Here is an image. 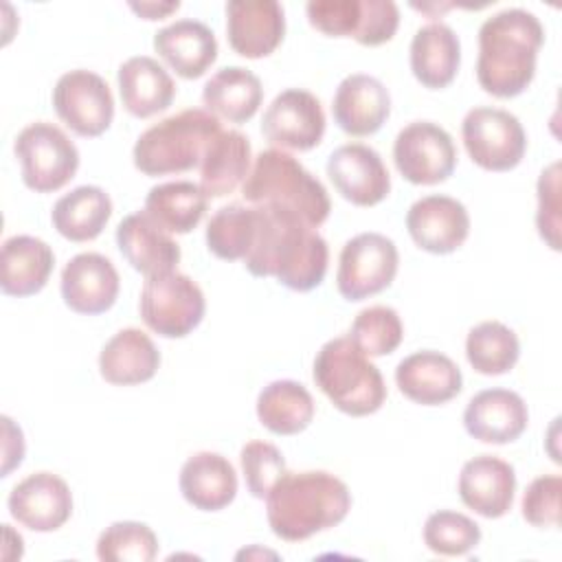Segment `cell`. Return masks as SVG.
Segmentation results:
<instances>
[{"mask_svg":"<svg viewBox=\"0 0 562 562\" xmlns=\"http://www.w3.org/2000/svg\"><path fill=\"white\" fill-rule=\"evenodd\" d=\"M259 209L257 237L244 266L255 277H274L294 292L318 288L327 272L329 248L314 226L296 213L255 204Z\"/></svg>","mask_w":562,"mask_h":562,"instance_id":"6da1fadb","label":"cell"},{"mask_svg":"<svg viewBox=\"0 0 562 562\" xmlns=\"http://www.w3.org/2000/svg\"><path fill=\"white\" fill-rule=\"evenodd\" d=\"M542 42L544 29L531 11L512 7L490 15L479 29V86L498 99L525 92Z\"/></svg>","mask_w":562,"mask_h":562,"instance_id":"7a4b0ae2","label":"cell"},{"mask_svg":"<svg viewBox=\"0 0 562 562\" xmlns=\"http://www.w3.org/2000/svg\"><path fill=\"white\" fill-rule=\"evenodd\" d=\"M349 509V487L325 470L285 472L266 496L268 525L288 542H301L336 527Z\"/></svg>","mask_w":562,"mask_h":562,"instance_id":"3957f363","label":"cell"},{"mask_svg":"<svg viewBox=\"0 0 562 562\" xmlns=\"http://www.w3.org/2000/svg\"><path fill=\"white\" fill-rule=\"evenodd\" d=\"M241 195L248 204L288 209L314 228L321 226L331 211L323 182L283 149L257 154L241 184Z\"/></svg>","mask_w":562,"mask_h":562,"instance_id":"277c9868","label":"cell"},{"mask_svg":"<svg viewBox=\"0 0 562 562\" xmlns=\"http://www.w3.org/2000/svg\"><path fill=\"white\" fill-rule=\"evenodd\" d=\"M222 132L215 114L189 108L145 130L132 151L134 165L145 176L182 173L200 167L209 143Z\"/></svg>","mask_w":562,"mask_h":562,"instance_id":"5b68a950","label":"cell"},{"mask_svg":"<svg viewBox=\"0 0 562 562\" xmlns=\"http://www.w3.org/2000/svg\"><path fill=\"white\" fill-rule=\"evenodd\" d=\"M314 382L331 404L353 417L375 413L386 400L380 369L349 336L327 340L314 358Z\"/></svg>","mask_w":562,"mask_h":562,"instance_id":"8992f818","label":"cell"},{"mask_svg":"<svg viewBox=\"0 0 562 562\" xmlns=\"http://www.w3.org/2000/svg\"><path fill=\"white\" fill-rule=\"evenodd\" d=\"M138 310L145 325L158 336L182 338L202 323L206 301L191 277L169 270L145 279Z\"/></svg>","mask_w":562,"mask_h":562,"instance_id":"52a82bcc","label":"cell"},{"mask_svg":"<svg viewBox=\"0 0 562 562\" xmlns=\"http://www.w3.org/2000/svg\"><path fill=\"white\" fill-rule=\"evenodd\" d=\"M22 167V180L37 193L57 191L79 169V151L64 130L48 121L26 125L13 145Z\"/></svg>","mask_w":562,"mask_h":562,"instance_id":"ba28073f","label":"cell"},{"mask_svg":"<svg viewBox=\"0 0 562 562\" xmlns=\"http://www.w3.org/2000/svg\"><path fill=\"white\" fill-rule=\"evenodd\" d=\"M470 158L487 171L514 169L527 149V134L518 116L501 108H472L461 123Z\"/></svg>","mask_w":562,"mask_h":562,"instance_id":"9c48e42d","label":"cell"},{"mask_svg":"<svg viewBox=\"0 0 562 562\" xmlns=\"http://www.w3.org/2000/svg\"><path fill=\"white\" fill-rule=\"evenodd\" d=\"M397 246L382 233L351 237L338 257L336 285L342 299L362 301L391 285L397 274Z\"/></svg>","mask_w":562,"mask_h":562,"instance_id":"30bf717a","label":"cell"},{"mask_svg":"<svg viewBox=\"0 0 562 562\" xmlns=\"http://www.w3.org/2000/svg\"><path fill=\"white\" fill-rule=\"evenodd\" d=\"M397 171L413 184H437L452 176L457 147L452 136L437 123L413 121L402 127L393 143Z\"/></svg>","mask_w":562,"mask_h":562,"instance_id":"8fae6325","label":"cell"},{"mask_svg":"<svg viewBox=\"0 0 562 562\" xmlns=\"http://www.w3.org/2000/svg\"><path fill=\"white\" fill-rule=\"evenodd\" d=\"M57 116L79 136H101L114 119V99L108 81L86 68L64 72L53 88Z\"/></svg>","mask_w":562,"mask_h":562,"instance_id":"7c38bea8","label":"cell"},{"mask_svg":"<svg viewBox=\"0 0 562 562\" xmlns=\"http://www.w3.org/2000/svg\"><path fill=\"white\" fill-rule=\"evenodd\" d=\"M261 134L268 143L285 149L307 151L316 147L325 134V112L321 101L303 88L283 90L266 108Z\"/></svg>","mask_w":562,"mask_h":562,"instance_id":"4fadbf2b","label":"cell"},{"mask_svg":"<svg viewBox=\"0 0 562 562\" xmlns=\"http://www.w3.org/2000/svg\"><path fill=\"white\" fill-rule=\"evenodd\" d=\"M327 176L336 191L356 206H373L391 191V176L380 154L362 143L340 145L329 154Z\"/></svg>","mask_w":562,"mask_h":562,"instance_id":"5bb4252c","label":"cell"},{"mask_svg":"<svg viewBox=\"0 0 562 562\" xmlns=\"http://www.w3.org/2000/svg\"><path fill=\"white\" fill-rule=\"evenodd\" d=\"M9 514L31 531H55L72 514L70 487L53 472L29 474L11 490Z\"/></svg>","mask_w":562,"mask_h":562,"instance_id":"9a60e30c","label":"cell"},{"mask_svg":"<svg viewBox=\"0 0 562 562\" xmlns=\"http://www.w3.org/2000/svg\"><path fill=\"white\" fill-rule=\"evenodd\" d=\"M406 228L422 250L448 255L468 239L470 215L459 200L435 193L411 204Z\"/></svg>","mask_w":562,"mask_h":562,"instance_id":"2e32d148","label":"cell"},{"mask_svg":"<svg viewBox=\"0 0 562 562\" xmlns=\"http://www.w3.org/2000/svg\"><path fill=\"white\" fill-rule=\"evenodd\" d=\"M226 33L237 55L268 57L285 33L283 7L277 0H231L226 2Z\"/></svg>","mask_w":562,"mask_h":562,"instance_id":"e0dca14e","label":"cell"},{"mask_svg":"<svg viewBox=\"0 0 562 562\" xmlns=\"http://www.w3.org/2000/svg\"><path fill=\"white\" fill-rule=\"evenodd\" d=\"M119 272L99 252H79L61 270L64 303L77 314H103L119 296Z\"/></svg>","mask_w":562,"mask_h":562,"instance_id":"ac0fdd59","label":"cell"},{"mask_svg":"<svg viewBox=\"0 0 562 562\" xmlns=\"http://www.w3.org/2000/svg\"><path fill=\"white\" fill-rule=\"evenodd\" d=\"M334 121L349 136L375 134L391 114V94L386 86L364 72L347 75L331 101Z\"/></svg>","mask_w":562,"mask_h":562,"instance_id":"d6986e66","label":"cell"},{"mask_svg":"<svg viewBox=\"0 0 562 562\" xmlns=\"http://www.w3.org/2000/svg\"><path fill=\"white\" fill-rule=\"evenodd\" d=\"M457 490L463 505L479 516L501 518L512 509L516 472L494 454H479L463 463Z\"/></svg>","mask_w":562,"mask_h":562,"instance_id":"ffe728a7","label":"cell"},{"mask_svg":"<svg viewBox=\"0 0 562 562\" xmlns=\"http://www.w3.org/2000/svg\"><path fill=\"white\" fill-rule=\"evenodd\" d=\"M529 422L525 400L509 389H485L476 393L465 411L463 426L470 437L483 443L516 441Z\"/></svg>","mask_w":562,"mask_h":562,"instance_id":"44dd1931","label":"cell"},{"mask_svg":"<svg viewBox=\"0 0 562 562\" xmlns=\"http://www.w3.org/2000/svg\"><path fill=\"white\" fill-rule=\"evenodd\" d=\"M395 382L404 397L424 406H437L461 393V369L446 353L424 349L406 356L395 367Z\"/></svg>","mask_w":562,"mask_h":562,"instance_id":"7402d4cb","label":"cell"},{"mask_svg":"<svg viewBox=\"0 0 562 562\" xmlns=\"http://www.w3.org/2000/svg\"><path fill=\"white\" fill-rule=\"evenodd\" d=\"M116 246L127 263L145 277L176 270L180 246L145 211L125 215L116 226Z\"/></svg>","mask_w":562,"mask_h":562,"instance_id":"603a6c76","label":"cell"},{"mask_svg":"<svg viewBox=\"0 0 562 562\" xmlns=\"http://www.w3.org/2000/svg\"><path fill=\"white\" fill-rule=\"evenodd\" d=\"M156 53L184 79L202 77L217 59L215 33L200 20L182 18L154 33Z\"/></svg>","mask_w":562,"mask_h":562,"instance_id":"cb8c5ba5","label":"cell"},{"mask_svg":"<svg viewBox=\"0 0 562 562\" xmlns=\"http://www.w3.org/2000/svg\"><path fill=\"white\" fill-rule=\"evenodd\" d=\"M178 485L184 501L202 512H220L237 496L233 463L211 450L195 452L184 461Z\"/></svg>","mask_w":562,"mask_h":562,"instance_id":"d4e9b609","label":"cell"},{"mask_svg":"<svg viewBox=\"0 0 562 562\" xmlns=\"http://www.w3.org/2000/svg\"><path fill=\"white\" fill-rule=\"evenodd\" d=\"M119 92L132 116L147 119L167 110L176 97L171 75L147 55H134L119 66Z\"/></svg>","mask_w":562,"mask_h":562,"instance_id":"484cf974","label":"cell"},{"mask_svg":"<svg viewBox=\"0 0 562 562\" xmlns=\"http://www.w3.org/2000/svg\"><path fill=\"white\" fill-rule=\"evenodd\" d=\"M160 367V351L154 340L136 329L125 327L116 331L99 353L101 378L116 386H130L147 382Z\"/></svg>","mask_w":562,"mask_h":562,"instance_id":"4316f807","label":"cell"},{"mask_svg":"<svg viewBox=\"0 0 562 562\" xmlns=\"http://www.w3.org/2000/svg\"><path fill=\"white\" fill-rule=\"evenodd\" d=\"M55 266L50 246L33 235L4 239L0 255V288L9 296H31L40 292Z\"/></svg>","mask_w":562,"mask_h":562,"instance_id":"83f0119b","label":"cell"},{"mask_svg":"<svg viewBox=\"0 0 562 562\" xmlns=\"http://www.w3.org/2000/svg\"><path fill=\"white\" fill-rule=\"evenodd\" d=\"M459 64L461 44L448 24L430 22L417 29L411 40V70L422 86L446 88L457 77Z\"/></svg>","mask_w":562,"mask_h":562,"instance_id":"f1b7e54d","label":"cell"},{"mask_svg":"<svg viewBox=\"0 0 562 562\" xmlns=\"http://www.w3.org/2000/svg\"><path fill=\"white\" fill-rule=\"evenodd\" d=\"M263 101L259 77L244 66L220 68L202 90L206 112L231 123H246L252 119Z\"/></svg>","mask_w":562,"mask_h":562,"instance_id":"f546056e","label":"cell"},{"mask_svg":"<svg viewBox=\"0 0 562 562\" xmlns=\"http://www.w3.org/2000/svg\"><path fill=\"white\" fill-rule=\"evenodd\" d=\"M250 171V143L237 130H222L200 162V187L209 198H222L244 184Z\"/></svg>","mask_w":562,"mask_h":562,"instance_id":"4dcf8cb0","label":"cell"},{"mask_svg":"<svg viewBox=\"0 0 562 562\" xmlns=\"http://www.w3.org/2000/svg\"><path fill=\"white\" fill-rule=\"evenodd\" d=\"M110 215V195L101 187L81 184L55 202L50 220L61 237L70 241H90L101 235Z\"/></svg>","mask_w":562,"mask_h":562,"instance_id":"1f68e13d","label":"cell"},{"mask_svg":"<svg viewBox=\"0 0 562 562\" xmlns=\"http://www.w3.org/2000/svg\"><path fill=\"white\" fill-rule=\"evenodd\" d=\"M209 195L189 180L162 182L149 189L145 198V213L167 233H191L204 217Z\"/></svg>","mask_w":562,"mask_h":562,"instance_id":"d6a6232c","label":"cell"},{"mask_svg":"<svg viewBox=\"0 0 562 562\" xmlns=\"http://www.w3.org/2000/svg\"><path fill=\"white\" fill-rule=\"evenodd\" d=\"M312 393L296 380H274L257 397V417L274 435H296L314 419Z\"/></svg>","mask_w":562,"mask_h":562,"instance_id":"836d02e7","label":"cell"},{"mask_svg":"<svg viewBox=\"0 0 562 562\" xmlns=\"http://www.w3.org/2000/svg\"><path fill=\"white\" fill-rule=\"evenodd\" d=\"M257 226L259 209L255 204L222 206L206 224V246L215 257L224 261L244 259L255 244Z\"/></svg>","mask_w":562,"mask_h":562,"instance_id":"e575fe53","label":"cell"},{"mask_svg":"<svg viewBox=\"0 0 562 562\" xmlns=\"http://www.w3.org/2000/svg\"><path fill=\"white\" fill-rule=\"evenodd\" d=\"M520 356L518 336L501 321H483L468 331L465 358L483 375H501L514 369Z\"/></svg>","mask_w":562,"mask_h":562,"instance_id":"d590c367","label":"cell"},{"mask_svg":"<svg viewBox=\"0 0 562 562\" xmlns=\"http://www.w3.org/2000/svg\"><path fill=\"white\" fill-rule=\"evenodd\" d=\"M156 555L158 538L145 522H112L97 540V558L103 562H151Z\"/></svg>","mask_w":562,"mask_h":562,"instance_id":"8d00e7d4","label":"cell"},{"mask_svg":"<svg viewBox=\"0 0 562 562\" xmlns=\"http://www.w3.org/2000/svg\"><path fill=\"white\" fill-rule=\"evenodd\" d=\"M349 338L367 356H386L400 347L404 325L393 307L371 305L358 312L351 323Z\"/></svg>","mask_w":562,"mask_h":562,"instance_id":"74e56055","label":"cell"},{"mask_svg":"<svg viewBox=\"0 0 562 562\" xmlns=\"http://www.w3.org/2000/svg\"><path fill=\"white\" fill-rule=\"evenodd\" d=\"M424 542L437 555H465L481 542V529L465 514L439 509L426 518Z\"/></svg>","mask_w":562,"mask_h":562,"instance_id":"f35d334b","label":"cell"},{"mask_svg":"<svg viewBox=\"0 0 562 562\" xmlns=\"http://www.w3.org/2000/svg\"><path fill=\"white\" fill-rule=\"evenodd\" d=\"M239 463L248 492L255 498H266L274 483L285 474V459L277 446L268 441H248L239 452Z\"/></svg>","mask_w":562,"mask_h":562,"instance_id":"ab89813d","label":"cell"},{"mask_svg":"<svg viewBox=\"0 0 562 562\" xmlns=\"http://www.w3.org/2000/svg\"><path fill=\"white\" fill-rule=\"evenodd\" d=\"M560 494L562 479L558 474H542L529 483L522 494V518L540 529H553L560 525Z\"/></svg>","mask_w":562,"mask_h":562,"instance_id":"60d3db41","label":"cell"},{"mask_svg":"<svg viewBox=\"0 0 562 562\" xmlns=\"http://www.w3.org/2000/svg\"><path fill=\"white\" fill-rule=\"evenodd\" d=\"M307 20L314 29L331 37H353L360 24V0H310Z\"/></svg>","mask_w":562,"mask_h":562,"instance_id":"b9f144b4","label":"cell"},{"mask_svg":"<svg viewBox=\"0 0 562 562\" xmlns=\"http://www.w3.org/2000/svg\"><path fill=\"white\" fill-rule=\"evenodd\" d=\"M536 226L540 237L560 250V162H551L538 178Z\"/></svg>","mask_w":562,"mask_h":562,"instance_id":"7bdbcfd3","label":"cell"},{"mask_svg":"<svg viewBox=\"0 0 562 562\" xmlns=\"http://www.w3.org/2000/svg\"><path fill=\"white\" fill-rule=\"evenodd\" d=\"M360 24L353 40L362 46H380L389 42L400 24V11L393 0H360Z\"/></svg>","mask_w":562,"mask_h":562,"instance_id":"ee69618b","label":"cell"},{"mask_svg":"<svg viewBox=\"0 0 562 562\" xmlns=\"http://www.w3.org/2000/svg\"><path fill=\"white\" fill-rule=\"evenodd\" d=\"M130 7L145 20H162L165 15L176 11L180 7V2L178 0L176 2H130Z\"/></svg>","mask_w":562,"mask_h":562,"instance_id":"f6af8a7d","label":"cell"}]
</instances>
